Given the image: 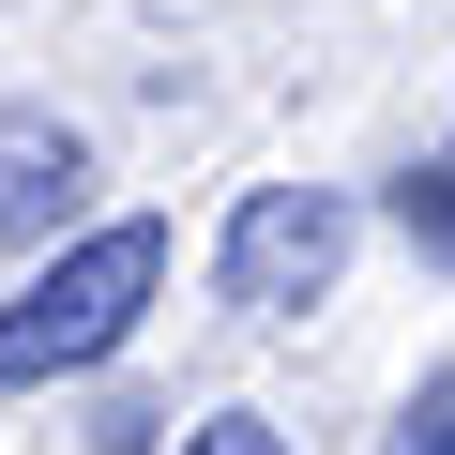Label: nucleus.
<instances>
[{"instance_id":"obj_1","label":"nucleus","mask_w":455,"mask_h":455,"mask_svg":"<svg viewBox=\"0 0 455 455\" xmlns=\"http://www.w3.org/2000/svg\"><path fill=\"white\" fill-rule=\"evenodd\" d=\"M167 289V212H107V228H61L46 274L0 304V395H46V379H92Z\"/></svg>"},{"instance_id":"obj_2","label":"nucleus","mask_w":455,"mask_h":455,"mask_svg":"<svg viewBox=\"0 0 455 455\" xmlns=\"http://www.w3.org/2000/svg\"><path fill=\"white\" fill-rule=\"evenodd\" d=\"M334 274H349V197L334 182H259L212 243V289L243 319H304V304H334Z\"/></svg>"},{"instance_id":"obj_3","label":"nucleus","mask_w":455,"mask_h":455,"mask_svg":"<svg viewBox=\"0 0 455 455\" xmlns=\"http://www.w3.org/2000/svg\"><path fill=\"white\" fill-rule=\"evenodd\" d=\"M92 197V137L61 107H0V243H61Z\"/></svg>"},{"instance_id":"obj_4","label":"nucleus","mask_w":455,"mask_h":455,"mask_svg":"<svg viewBox=\"0 0 455 455\" xmlns=\"http://www.w3.org/2000/svg\"><path fill=\"white\" fill-rule=\"evenodd\" d=\"M395 228H410V259H425V274H455V152H425V167L395 182Z\"/></svg>"},{"instance_id":"obj_5","label":"nucleus","mask_w":455,"mask_h":455,"mask_svg":"<svg viewBox=\"0 0 455 455\" xmlns=\"http://www.w3.org/2000/svg\"><path fill=\"white\" fill-rule=\"evenodd\" d=\"M379 455H455V364H425V395L395 410V440Z\"/></svg>"},{"instance_id":"obj_6","label":"nucleus","mask_w":455,"mask_h":455,"mask_svg":"<svg viewBox=\"0 0 455 455\" xmlns=\"http://www.w3.org/2000/svg\"><path fill=\"white\" fill-rule=\"evenodd\" d=\"M182 455H289V425H259V410H212V425H197Z\"/></svg>"}]
</instances>
